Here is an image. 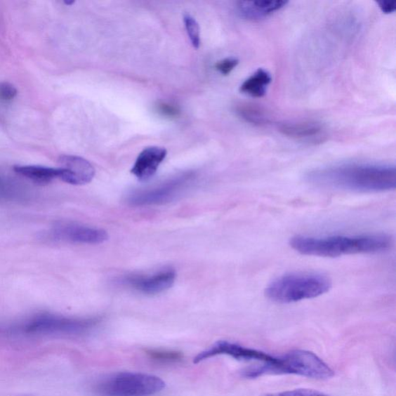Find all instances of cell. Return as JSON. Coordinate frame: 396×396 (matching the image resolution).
<instances>
[{"label": "cell", "mask_w": 396, "mask_h": 396, "mask_svg": "<svg viewBox=\"0 0 396 396\" xmlns=\"http://www.w3.org/2000/svg\"><path fill=\"white\" fill-rule=\"evenodd\" d=\"M237 112L240 117L251 124L265 126L270 124V118L265 112L255 105H240L237 109Z\"/></svg>", "instance_id": "17"}, {"label": "cell", "mask_w": 396, "mask_h": 396, "mask_svg": "<svg viewBox=\"0 0 396 396\" xmlns=\"http://www.w3.org/2000/svg\"><path fill=\"white\" fill-rule=\"evenodd\" d=\"M166 154V149L162 147H150L144 149L137 157L131 173L140 180H149L154 176Z\"/></svg>", "instance_id": "12"}, {"label": "cell", "mask_w": 396, "mask_h": 396, "mask_svg": "<svg viewBox=\"0 0 396 396\" xmlns=\"http://www.w3.org/2000/svg\"><path fill=\"white\" fill-rule=\"evenodd\" d=\"M157 111L159 113H161L162 116L169 118L178 117L179 115V111L176 107L166 103L159 104L157 106Z\"/></svg>", "instance_id": "23"}, {"label": "cell", "mask_w": 396, "mask_h": 396, "mask_svg": "<svg viewBox=\"0 0 396 396\" xmlns=\"http://www.w3.org/2000/svg\"><path fill=\"white\" fill-rule=\"evenodd\" d=\"M190 176H181L169 180L157 187L136 192L128 197V202L134 206H148V205L169 203L183 193L190 184Z\"/></svg>", "instance_id": "7"}, {"label": "cell", "mask_w": 396, "mask_h": 396, "mask_svg": "<svg viewBox=\"0 0 396 396\" xmlns=\"http://www.w3.org/2000/svg\"><path fill=\"white\" fill-rule=\"evenodd\" d=\"M271 81V74L263 68H260L242 84L240 91L242 93L252 97L262 98L266 94Z\"/></svg>", "instance_id": "16"}, {"label": "cell", "mask_w": 396, "mask_h": 396, "mask_svg": "<svg viewBox=\"0 0 396 396\" xmlns=\"http://www.w3.org/2000/svg\"><path fill=\"white\" fill-rule=\"evenodd\" d=\"M65 4H67V5H72V4H73L74 3V1H72V2H65Z\"/></svg>", "instance_id": "25"}, {"label": "cell", "mask_w": 396, "mask_h": 396, "mask_svg": "<svg viewBox=\"0 0 396 396\" xmlns=\"http://www.w3.org/2000/svg\"><path fill=\"white\" fill-rule=\"evenodd\" d=\"M261 396H330L316 390H307V388H299V390L286 391L278 393L265 394Z\"/></svg>", "instance_id": "20"}, {"label": "cell", "mask_w": 396, "mask_h": 396, "mask_svg": "<svg viewBox=\"0 0 396 396\" xmlns=\"http://www.w3.org/2000/svg\"><path fill=\"white\" fill-rule=\"evenodd\" d=\"M98 324L96 318H74L51 314L38 315L21 326V331L27 334H86Z\"/></svg>", "instance_id": "6"}, {"label": "cell", "mask_w": 396, "mask_h": 396, "mask_svg": "<svg viewBox=\"0 0 396 396\" xmlns=\"http://www.w3.org/2000/svg\"><path fill=\"white\" fill-rule=\"evenodd\" d=\"M54 239L76 244L97 245L108 240L107 232L96 228L75 223H60L52 231Z\"/></svg>", "instance_id": "9"}, {"label": "cell", "mask_w": 396, "mask_h": 396, "mask_svg": "<svg viewBox=\"0 0 396 396\" xmlns=\"http://www.w3.org/2000/svg\"><path fill=\"white\" fill-rule=\"evenodd\" d=\"M332 287L329 277L322 274L291 273L274 279L266 286L265 296L277 303H293L316 298Z\"/></svg>", "instance_id": "4"}, {"label": "cell", "mask_w": 396, "mask_h": 396, "mask_svg": "<svg viewBox=\"0 0 396 396\" xmlns=\"http://www.w3.org/2000/svg\"><path fill=\"white\" fill-rule=\"evenodd\" d=\"M377 4L383 13L390 14L395 11V1H378Z\"/></svg>", "instance_id": "24"}, {"label": "cell", "mask_w": 396, "mask_h": 396, "mask_svg": "<svg viewBox=\"0 0 396 396\" xmlns=\"http://www.w3.org/2000/svg\"><path fill=\"white\" fill-rule=\"evenodd\" d=\"M184 22L187 35L193 47L195 48H199L201 44L199 25H198L196 20L187 13L185 14Z\"/></svg>", "instance_id": "19"}, {"label": "cell", "mask_w": 396, "mask_h": 396, "mask_svg": "<svg viewBox=\"0 0 396 396\" xmlns=\"http://www.w3.org/2000/svg\"><path fill=\"white\" fill-rule=\"evenodd\" d=\"M289 244L296 252L304 256L336 258L346 255L383 253L392 247L393 240L390 235L383 233L326 237L296 235Z\"/></svg>", "instance_id": "2"}, {"label": "cell", "mask_w": 396, "mask_h": 396, "mask_svg": "<svg viewBox=\"0 0 396 396\" xmlns=\"http://www.w3.org/2000/svg\"><path fill=\"white\" fill-rule=\"evenodd\" d=\"M279 131L294 139H309L317 137L323 132V127L316 121H298L279 126Z\"/></svg>", "instance_id": "14"}, {"label": "cell", "mask_w": 396, "mask_h": 396, "mask_svg": "<svg viewBox=\"0 0 396 396\" xmlns=\"http://www.w3.org/2000/svg\"><path fill=\"white\" fill-rule=\"evenodd\" d=\"M269 375H296L315 379H329L334 376L329 364L313 352L294 350L277 357L274 363H263L242 371L247 378H257Z\"/></svg>", "instance_id": "3"}, {"label": "cell", "mask_w": 396, "mask_h": 396, "mask_svg": "<svg viewBox=\"0 0 396 396\" xmlns=\"http://www.w3.org/2000/svg\"><path fill=\"white\" fill-rule=\"evenodd\" d=\"M305 179L310 185L321 188L378 193L395 189L396 169L386 164H344L310 171Z\"/></svg>", "instance_id": "1"}, {"label": "cell", "mask_w": 396, "mask_h": 396, "mask_svg": "<svg viewBox=\"0 0 396 396\" xmlns=\"http://www.w3.org/2000/svg\"><path fill=\"white\" fill-rule=\"evenodd\" d=\"M288 4L284 0L275 1H240L237 3V10L240 16L249 20H260L271 16Z\"/></svg>", "instance_id": "13"}, {"label": "cell", "mask_w": 396, "mask_h": 396, "mask_svg": "<svg viewBox=\"0 0 396 396\" xmlns=\"http://www.w3.org/2000/svg\"><path fill=\"white\" fill-rule=\"evenodd\" d=\"M18 91L11 83L0 82V102H11L16 98Z\"/></svg>", "instance_id": "21"}, {"label": "cell", "mask_w": 396, "mask_h": 396, "mask_svg": "<svg viewBox=\"0 0 396 396\" xmlns=\"http://www.w3.org/2000/svg\"><path fill=\"white\" fill-rule=\"evenodd\" d=\"M146 354L151 360L161 364L178 363L182 361V353L173 350L148 349Z\"/></svg>", "instance_id": "18"}, {"label": "cell", "mask_w": 396, "mask_h": 396, "mask_svg": "<svg viewBox=\"0 0 396 396\" xmlns=\"http://www.w3.org/2000/svg\"><path fill=\"white\" fill-rule=\"evenodd\" d=\"M239 62L238 59L234 58H225L223 60H220L216 65V70L223 75L230 74L236 67L239 65Z\"/></svg>", "instance_id": "22"}, {"label": "cell", "mask_w": 396, "mask_h": 396, "mask_svg": "<svg viewBox=\"0 0 396 396\" xmlns=\"http://www.w3.org/2000/svg\"><path fill=\"white\" fill-rule=\"evenodd\" d=\"M13 171L21 176L39 184H48L53 180L60 178L59 169L43 166L17 165L13 166Z\"/></svg>", "instance_id": "15"}, {"label": "cell", "mask_w": 396, "mask_h": 396, "mask_svg": "<svg viewBox=\"0 0 396 396\" xmlns=\"http://www.w3.org/2000/svg\"><path fill=\"white\" fill-rule=\"evenodd\" d=\"M165 383L157 376L138 372H119L96 385L100 396H150L161 392Z\"/></svg>", "instance_id": "5"}, {"label": "cell", "mask_w": 396, "mask_h": 396, "mask_svg": "<svg viewBox=\"0 0 396 396\" xmlns=\"http://www.w3.org/2000/svg\"><path fill=\"white\" fill-rule=\"evenodd\" d=\"M60 178L67 184L84 185L95 177V169L86 159L77 156L64 155L59 158Z\"/></svg>", "instance_id": "10"}, {"label": "cell", "mask_w": 396, "mask_h": 396, "mask_svg": "<svg viewBox=\"0 0 396 396\" xmlns=\"http://www.w3.org/2000/svg\"><path fill=\"white\" fill-rule=\"evenodd\" d=\"M176 279V272L173 270L157 272L153 275H131L123 279V284L143 294L155 295L170 289Z\"/></svg>", "instance_id": "11"}, {"label": "cell", "mask_w": 396, "mask_h": 396, "mask_svg": "<svg viewBox=\"0 0 396 396\" xmlns=\"http://www.w3.org/2000/svg\"><path fill=\"white\" fill-rule=\"evenodd\" d=\"M217 355H227L239 361H258L263 363H274L277 361V357L258 350L227 341H218L209 349L198 354L194 359V363L198 364Z\"/></svg>", "instance_id": "8"}]
</instances>
